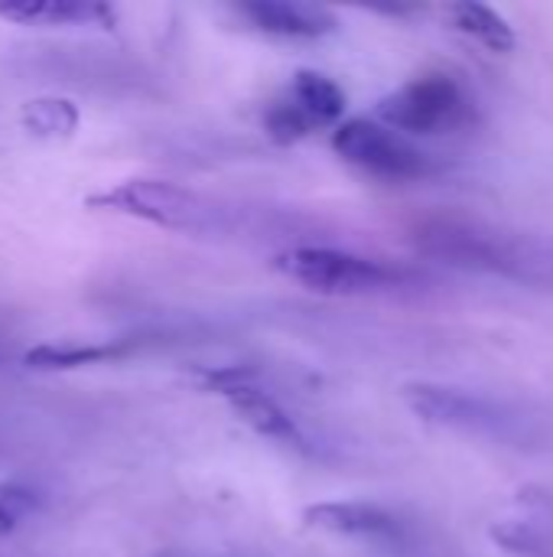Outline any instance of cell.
I'll return each mask as SVG.
<instances>
[{"instance_id": "cell-1", "label": "cell", "mask_w": 553, "mask_h": 557, "mask_svg": "<svg viewBox=\"0 0 553 557\" xmlns=\"http://www.w3.org/2000/svg\"><path fill=\"white\" fill-rule=\"evenodd\" d=\"M414 245L427 258H437L450 268L553 287V238L515 235L482 222L437 215L414 228Z\"/></svg>"}, {"instance_id": "cell-2", "label": "cell", "mask_w": 553, "mask_h": 557, "mask_svg": "<svg viewBox=\"0 0 553 557\" xmlns=\"http://www.w3.org/2000/svg\"><path fill=\"white\" fill-rule=\"evenodd\" d=\"M401 398L407 411L430 428H443L508 447H525L528 441L538 437L535 418H528L521 408L469 388L440 385V382H411L401 388Z\"/></svg>"}, {"instance_id": "cell-3", "label": "cell", "mask_w": 553, "mask_h": 557, "mask_svg": "<svg viewBox=\"0 0 553 557\" xmlns=\"http://www.w3.org/2000/svg\"><path fill=\"white\" fill-rule=\"evenodd\" d=\"M91 209H108L121 212L169 232H192V235H209L222 232L228 225V209H222L215 199L166 183V180H124L114 183L104 193H95L85 199Z\"/></svg>"}, {"instance_id": "cell-4", "label": "cell", "mask_w": 553, "mask_h": 557, "mask_svg": "<svg viewBox=\"0 0 553 557\" xmlns=\"http://www.w3.org/2000/svg\"><path fill=\"white\" fill-rule=\"evenodd\" d=\"M274 268L280 274H287L290 281L316 290V294H329V297H362V294H381L391 290L404 281H411L407 271L391 268L378 258H365V255H352V251H339V248H290L284 255H277Z\"/></svg>"}, {"instance_id": "cell-5", "label": "cell", "mask_w": 553, "mask_h": 557, "mask_svg": "<svg viewBox=\"0 0 553 557\" xmlns=\"http://www.w3.org/2000/svg\"><path fill=\"white\" fill-rule=\"evenodd\" d=\"M375 117L401 134H447L476 117V101L447 72H427L385 95Z\"/></svg>"}, {"instance_id": "cell-6", "label": "cell", "mask_w": 553, "mask_h": 557, "mask_svg": "<svg viewBox=\"0 0 553 557\" xmlns=\"http://www.w3.org/2000/svg\"><path fill=\"white\" fill-rule=\"evenodd\" d=\"M332 150L378 180H427L440 170L433 153L420 150L401 131L378 117H349L332 131Z\"/></svg>"}, {"instance_id": "cell-7", "label": "cell", "mask_w": 553, "mask_h": 557, "mask_svg": "<svg viewBox=\"0 0 553 557\" xmlns=\"http://www.w3.org/2000/svg\"><path fill=\"white\" fill-rule=\"evenodd\" d=\"M248 23L277 39H323L339 29V16L323 3L306 0H248L238 7Z\"/></svg>"}, {"instance_id": "cell-8", "label": "cell", "mask_w": 553, "mask_h": 557, "mask_svg": "<svg viewBox=\"0 0 553 557\" xmlns=\"http://www.w3.org/2000/svg\"><path fill=\"white\" fill-rule=\"evenodd\" d=\"M303 522L310 529L359 542H401L404 535V522L375 503H313L303 509Z\"/></svg>"}, {"instance_id": "cell-9", "label": "cell", "mask_w": 553, "mask_h": 557, "mask_svg": "<svg viewBox=\"0 0 553 557\" xmlns=\"http://www.w3.org/2000/svg\"><path fill=\"white\" fill-rule=\"evenodd\" d=\"M0 16L23 26H114V10L98 0H7L0 3Z\"/></svg>"}, {"instance_id": "cell-10", "label": "cell", "mask_w": 553, "mask_h": 557, "mask_svg": "<svg viewBox=\"0 0 553 557\" xmlns=\"http://www.w3.org/2000/svg\"><path fill=\"white\" fill-rule=\"evenodd\" d=\"M287 98L319 127H339L345 114V91L316 69H300L290 78Z\"/></svg>"}, {"instance_id": "cell-11", "label": "cell", "mask_w": 553, "mask_h": 557, "mask_svg": "<svg viewBox=\"0 0 553 557\" xmlns=\"http://www.w3.org/2000/svg\"><path fill=\"white\" fill-rule=\"evenodd\" d=\"M447 16L453 23V29H460L463 36L476 39L479 46H486L489 52H512L518 46L515 26L492 7L476 3V0H460L447 7Z\"/></svg>"}, {"instance_id": "cell-12", "label": "cell", "mask_w": 553, "mask_h": 557, "mask_svg": "<svg viewBox=\"0 0 553 557\" xmlns=\"http://www.w3.org/2000/svg\"><path fill=\"white\" fill-rule=\"evenodd\" d=\"M127 356V346L121 343H95V346H65V343H46L33 346L23 356L26 369L39 372H65V369H81V366H98Z\"/></svg>"}, {"instance_id": "cell-13", "label": "cell", "mask_w": 553, "mask_h": 557, "mask_svg": "<svg viewBox=\"0 0 553 557\" xmlns=\"http://www.w3.org/2000/svg\"><path fill=\"white\" fill-rule=\"evenodd\" d=\"M20 124L33 134V137H68L78 127V104L68 98H55V95H42L33 98L20 108Z\"/></svg>"}, {"instance_id": "cell-14", "label": "cell", "mask_w": 553, "mask_h": 557, "mask_svg": "<svg viewBox=\"0 0 553 557\" xmlns=\"http://www.w3.org/2000/svg\"><path fill=\"white\" fill-rule=\"evenodd\" d=\"M264 131L274 144H297L316 131V124L284 95L264 111Z\"/></svg>"}, {"instance_id": "cell-15", "label": "cell", "mask_w": 553, "mask_h": 557, "mask_svg": "<svg viewBox=\"0 0 553 557\" xmlns=\"http://www.w3.org/2000/svg\"><path fill=\"white\" fill-rule=\"evenodd\" d=\"M492 542L515 557H551L548 535L535 525V522H499L492 532Z\"/></svg>"}, {"instance_id": "cell-16", "label": "cell", "mask_w": 553, "mask_h": 557, "mask_svg": "<svg viewBox=\"0 0 553 557\" xmlns=\"http://www.w3.org/2000/svg\"><path fill=\"white\" fill-rule=\"evenodd\" d=\"M39 499L33 490L20 486V483H0V539L16 532L33 512H36Z\"/></svg>"}]
</instances>
